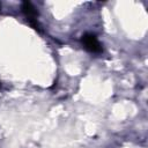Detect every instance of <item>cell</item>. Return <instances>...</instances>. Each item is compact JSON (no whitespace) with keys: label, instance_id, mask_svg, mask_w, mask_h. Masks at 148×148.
<instances>
[{"label":"cell","instance_id":"1","mask_svg":"<svg viewBox=\"0 0 148 148\" xmlns=\"http://www.w3.org/2000/svg\"><path fill=\"white\" fill-rule=\"evenodd\" d=\"M81 43L83 45V47L91 52V53H99L102 52V45L101 43L98 42L97 37L94 35V34H90V32H87L82 36L81 38Z\"/></svg>","mask_w":148,"mask_h":148},{"label":"cell","instance_id":"2","mask_svg":"<svg viewBox=\"0 0 148 148\" xmlns=\"http://www.w3.org/2000/svg\"><path fill=\"white\" fill-rule=\"evenodd\" d=\"M22 12H23V14L25 15V17H27L29 24H30L34 29L40 30V25H39V23H38V21H37V15H38V13H37V10H36V8H35L30 2L25 1V2L22 3Z\"/></svg>","mask_w":148,"mask_h":148},{"label":"cell","instance_id":"3","mask_svg":"<svg viewBox=\"0 0 148 148\" xmlns=\"http://www.w3.org/2000/svg\"><path fill=\"white\" fill-rule=\"evenodd\" d=\"M0 87H1V83H0Z\"/></svg>","mask_w":148,"mask_h":148},{"label":"cell","instance_id":"4","mask_svg":"<svg viewBox=\"0 0 148 148\" xmlns=\"http://www.w3.org/2000/svg\"><path fill=\"white\" fill-rule=\"evenodd\" d=\"M0 8H1V6H0Z\"/></svg>","mask_w":148,"mask_h":148}]
</instances>
